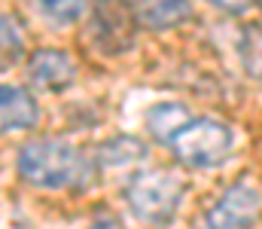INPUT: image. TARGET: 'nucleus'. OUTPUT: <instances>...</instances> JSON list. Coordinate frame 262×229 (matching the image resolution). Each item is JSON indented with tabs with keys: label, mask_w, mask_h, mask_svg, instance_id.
Segmentation results:
<instances>
[{
	"label": "nucleus",
	"mask_w": 262,
	"mask_h": 229,
	"mask_svg": "<svg viewBox=\"0 0 262 229\" xmlns=\"http://www.w3.org/2000/svg\"><path fill=\"white\" fill-rule=\"evenodd\" d=\"M18 174L31 186L64 190V186H76L89 177V165H85V156L73 144L58 141V138H43V141H31L21 147Z\"/></svg>",
	"instance_id": "nucleus-1"
},
{
	"label": "nucleus",
	"mask_w": 262,
	"mask_h": 229,
	"mask_svg": "<svg viewBox=\"0 0 262 229\" xmlns=\"http://www.w3.org/2000/svg\"><path fill=\"white\" fill-rule=\"evenodd\" d=\"M131 211L143 220V223H165L177 214L180 199H183V180L174 171L156 168V171H143L137 174L125 190Z\"/></svg>",
	"instance_id": "nucleus-2"
},
{
	"label": "nucleus",
	"mask_w": 262,
	"mask_h": 229,
	"mask_svg": "<svg viewBox=\"0 0 262 229\" xmlns=\"http://www.w3.org/2000/svg\"><path fill=\"white\" fill-rule=\"evenodd\" d=\"M174 153L189 168H213L232 153V129L220 119H189L171 141Z\"/></svg>",
	"instance_id": "nucleus-3"
},
{
	"label": "nucleus",
	"mask_w": 262,
	"mask_h": 229,
	"mask_svg": "<svg viewBox=\"0 0 262 229\" xmlns=\"http://www.w3.org/2000/svg\"><path fill=\"white\" fill-rule=\"evenodd\" d=\"M259 217V190L253 183H235L210 208L207 229H253Z\"/></svg>",
	"instance_id": "nucleus-4"
},
{
	"label": "nucleus",
	"mask_w": 262,
	"mask_h": 229,
	"mask_svg": "<svg viewBox=\"0 0 262 229\" xmlns=\"http://www.w3.org/2000/svg\"><path fill=\"white\" fill-rule=\"evenodd\" d=\"M40 122V107L34 95L21 86H0V135L34 129Z\"/></svg>",
	"instance_id": "nucleus-5"
},
{
	"label": "nucleus",
	"mask_w": 262,
	"mask_h": 229,
	"mask_svg": "<svg viewBox=\"0 0 262 229\" xmlns=\"http://www.w3.org/2000/svg\"><path fill=\"white\" fill-rule=\"evenodd\" d=\"M131 9V15L143 25V28H174L183 25L192 15V3L189 0H125Z\"/></svg>",
	"instance_id": "nucleus-6"
},
{
	"label": "nucleus",
	"mask_w": 262,
	"mask_h": 229,
	"mask_svg": "<svg viewBox=\"0 0 262 229\" xmlns=\"http://www.w3.org/2000/svg\"><path fill=\"white\" fill-rule=\"evenodd\" d=\"M28 74L43 89H64V86L73 82L76 68H73L70 55L61 52V49H40V52H34V58L28 65Z\"/></svg>",
	"instance_id": "nucleus-7"
},
{
	"label": "nucleus",
	"mask_w": 262,
	"mask_h": 229,
	"mask_svg": "<svg viewBox=\"0 0 262 229\" xmlns=\"http://www.w3.org/2000/svg\"><path fill=\"white\" fill-rule=\"evenodd\" d=\"M189 110L183 104H156L149 113H146V122H149V132L156 135V141L162 144H171L177 138V132L189 122Z\"/></svg>",
	"instance_id": "nucleus-8"
},
{
	"label": "nucleus",
	"mask_w": 262,
	"mask_h": 229,
	"mask_svg": "<svg viewBox=\"0 0 262 229\" xmlns=\"http://www.w3.org/2000/svg\"><path fill=\"white\" fill-rule=\"evenodd\" d=\"M143 156H146V144L137 141V138H128V135L113 138L101 147V162L104 165H128V162H137Z\"/></svg>",
	"instance_id": "nucleus-9"
},
{
	"label": "nucleus",
	"mask_w": 262,
	"mask_h": 229,
	"mask_svg": "<svg viewBox=\"0 0 262 229\" xmlns=\"http://www.w3.org/2000/svg\"><path fill=\"white\" fill-rule=\"evenodd\" d=\"M34 6H37V12L46 22H52V25H70V22H76L85 12L89 0H34Z\"/></svg>",
	"instance_id": "nucleus-10"
},
{
	"label": "nucleus",
	"mask_w": 262,
	"mask_h": 229,
	"mask_svg": "<svg viewBox=\"0 0 262 229\" xmlns=\"http://www.w3.org/2000/svg\"><path fill=\"white\" fill-rule=\"evenodd\" d=\"M21 52V25L15 15H0V61H15Z\"/></svg>",
	"instance_id": "nucleus-11"
},
{
	"label": "nucleus",
	"mask_w": 262,
	"mask_h": 229,
	"mask_svg": "<svg viewBox=\"0 0 262 229\" xmlns=\"http://www.w3.org/2000/svg\"><path fill=\"white\" fill-rule=\"evenodd\" d=\"M244 65L253 74V79H259V28L256 25L244 31Z\"/></svg>",
	"instance_id": "nucleus-12"
},
{
	"label": "nucleus",
	"mask_w": 262,
	"mask_h": 229,
	"mask_svg": "<svg viewBox=\"0 0 262 229\" xmlns=\"http://www.w3.org/2000/svg\"><path fill=\"white\" fill-rule=\"evenodd\" d=\"M210 3L220 6V9H226V12H232V15H241L250 6H256V0H210Z\"/></svg>",
	"instance_id": "nucleus-13"
}]
</instances>
